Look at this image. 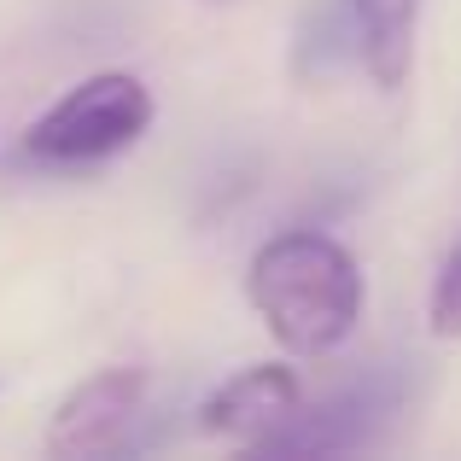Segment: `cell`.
Here are the masks:
<instances>
[{"label": "cell", "instance_id": "cell-1", "mask_svg": "<svg viewBox=\"0 0 461 461\" xmlns=\"http://www.w3.org/2000/svg\"><path fill=\"white\" fill-rule=\"evenodd\" d=\"M246 298L293 357H333L368 310V281L345 240L321 228H286L246 263Z\"/></svg>", "mask_w": 461, "mask_h": 461}, {"label": "cell", "instance_id": "cell-2", "mask_svg": "<svg viewBox=\"0 0 461 461\" xmlns=\"http://www.w3.org/2000/svg\"><path fill=\"white\" fill-rule=\"evenodd\" d=\"M158 105L152 88L135 70H94L82 77L65 100H53L23 135V158L53 169H77V164H100V158L129 152L140 135L152 129Z\"/></svg>", "mask_w": 461, "mask_h": 461}, {"label": "cell", "instance_id": "cell-3", "mask_svg": "<svg viewBox=\"0 0 461 461\" xmlns=\"http://www.w3.org/2000/svg\"><path fill=\"white\" fill-rule=\"evenodd\" d=\"M397 409H403V380L392 368H368L357 380L333 385L327 397H315V403H298V415L281 432H269L258 450L263 456H345L380 438Z\"/></svg>", "mask_w": 461, "mask_h": 461}, {"label": "cell", "instance_id": "cell-4", "mask_svg": "<svg viewBox=\"0 0 461 461\" xmlns=\"http://www.w3.org/2000/svg\"><path fill=\"white\" fill-rule=\"evenodd\" d=\"M147 403V374L140 368H100L82 385H70L65 403L47 420V450L53 456H112L123 450L129 427Z\"/></svg>", "mask_w": 461, "mask_h": 461}, {"label": "cell", "instance_id": "cell-5", "mask_svg": "<svg viewBox=\"0 0 461 461\" xmlns=\"http://www.w3.org/2000/svg\"><path fill=\"white\" fill-rule=\"evenodd\" d=\"M298 403H304L298 368H286V362H258V368L228 374V380L199 403V432L258 450L269 432H281L286 420L298 415Z\"/></svg>", "mask_w": 461, "mask_h": 461}, {"label": "cell", "instance_id": "cell-6", "mask_svg": "<svg viewBox=\"0 0 461 461\" xmlns=\"http://www.w3.org/2000/svg\"><path fill=\"white\" fill-rule=\"evenodd\" d=\"M357 23V59L380 88H403L415 65L420 0H345Z\"/></svg>", "mask_w": 461, "mask_h": 461}, {"label": "cell", "instance_id": "cell-7", "mask_svg": "<svg viewBox=\"0 0 461 461\" xmlns=\"http://www.w3.org/2000/svg\"><path fill=\"white\" fill-rule=\"evenodd\" d=\"M427 327L438 339H461V246L444 258L438 281H432V293H427Z\"/></svg>", "mask_w": 461, "mask_h": 461}]
</instances>
